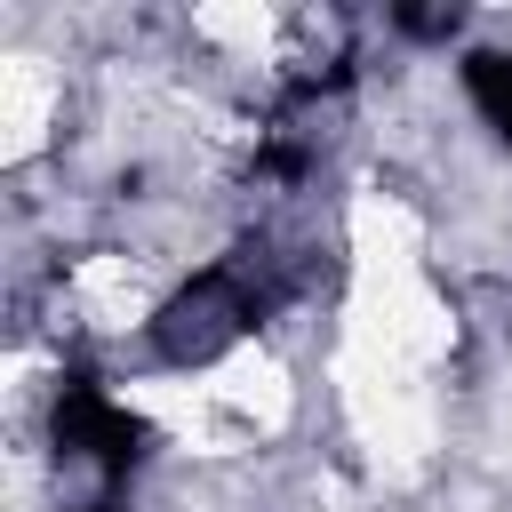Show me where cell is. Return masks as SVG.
Here are the masks:
<instances>
[{
	"label": "cell",
	"instance_id": "obj_1",
	"mask_svg": "<svg viewBox=\"0 0 512 512\" xmlns=\"http://www.w3.org/2000/svg\"><path fill=\"white\" fill-rule=\"evenodd\" d=\"M272 304H280V280H272L264 248H232L224 264L192 272V280L152 312V344H160V360H176V368H208V360H224Z\"/></svg>",
	"mask_w": 512,
	"mask_h": 512
},
{
	"label": "cell",
	"instance_id": "obj_2",
	"mask_svg": "<svg viewBox=\"0 0 512 512\" xmlns=\"http://www.w3.org/2000/svg\"><path fill=\"white\" fill-rule=\"evenodd\" d=\"M48 424H56V456H64V464H88L104 488L128 480V472L144 464V448H152V424H144L136 408H120L88 368H64Z\"/></svg>",
	"mask_w": 512,
	"mask_h": 512
},
{
	"label": "cell",
	"instance_id": "obj_3",
	"mask_svg": "<svg viewBox=\"0 0 512 512\" xmlns=\"http://www.w3.org/2000/svg\"><path fill=\"white\" fill-rule=\"evenodd\" d=\"M464 96H472L480 120L512 144V56H504V48H472V56H464Z\"/></svg>",
	"mask_w": 512,
	"mask_h": 512
},
{
	"label": "cell",
	"instance_id": "obj_4",
	"mask_svg": "<svg viewBox=\"0 0 512 512\" xmlns=\"http://www.w3.org/2000/svg\"><path fill=\"white\" fill-rule=\"evenodd\" d=\"M392 24H400V32H416V40H448V32L464 24V8H456V0H448V8H400Z\"/></svg>",
	"mask_w": 512,
	"mask_h": 512
},
{
	"label": "cell",
	"instance_id": "obj_5",
	"mask_svg": "<svg viewBox=\"0 0 512 512\" xmlns=\"http://www.w3.org/2000/svg\"><path fill=\"white\" fill-rule=\"evenodd\" d=\"M80 512H120V504H112V496H96V504H80Z\"/></svg>",
	"mask_w": 512,
	"mask_h": 512
}]
</instances>
